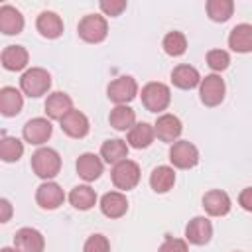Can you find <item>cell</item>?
<instances>
[{
  "mask_svg": "<svg viewBox=\"0 0 252 252\" xmlns=\"http://www.w3.org/2000/svg\"><path fill=\"white\" fill-rule=\"evenodd\" d=\"M63 201H65V191L55 181H43L35 189V203L43 211H55L63 205Z\"/></svg>",
  "mask_w": 252,
  "mask_h": 252,
  "instance_id": "11",
  "label": "cell"
},
{
  "mask_svg": "<svg viewBox=\"0 0 252 252\" xmlns=\"http://www.w3.org/2000/svg\"><path fill=\"white\" fill-rule=\"evenodd\" d=\"M224 94H226V85H224V81H222L220 75L211 73V75H205L201 79L199 98H201V102L205 106H209V108L219 106L224 100Z\"/></svg>",
  "mask_w": 252,
  "mask_h": 252,
  "instance_id": "6",
  "label": "cell"
},
{
  "mask_svg": "<svg viewBox=\"0 0 252 252\" xmlns=\"http://www.w3.org/2000/svg\"><path fill=\"white\" fill-rule=\"evenodd\" d=\"M108 122H110V126H112L114 130H118V132H128V130L136 124V112H134V108L128 106V104H118V106H114V108L110 110Z\"/></svg>",
  "mask_w": 252,
  "mask_h": 252,
  "instance_id": "29",
  "label": "cell"
},
{
  "mask_svg": "<svg viewBox=\"0 0 252 252\" xmlns=\"http://www.w3.org/2000/svg\"><path fill=\"white\" fill-rule=\"evenodd\" d=\"M43 108H45V114L49 120H61L67 112L73 110V98L63 91H55V93L47 94Z\"/></svg>",
  "mask_w": 252,
  "mask_h": 252,
  "instance_id": "18",
  "label": "cell"
},
{
  "mask_svg": "<svg viewBox=\"0 0 252 252\" xmlns=\"http://www.w3.org/2000/svg\"><path fill=\"white\" fill-rule=\"evenodd\" d=\"M228 47L236 53L252 51V24H236L228 33Z\"/></svg>",
  "mask_w": 252,
  "mask_h": 252,
  "instance_id": "27",
  "label": "cell"
},
{
  "mask_svg": "<svg viewBox=\"0 0 252 252\" xmlns=\"http://www.w3.org/2000/svg\"><path fill=\"white\" fill-rule=\"evenodd\" d=\"M169 161L175 169H191L199 163V150L189 140H177L169 146Z\"/></svg>",
  "mask_w": 252,
  "mask_h": 252,
  "instance_id": "8",
  "label": "cell"
},
{
  "mask_svg": "<svg viewBox=\"0 0 252 252\" xmlns=\"http://www.w3.org/2000/svg\"><path fill=\"white\" fill-rule=\"evenodd\" d=\"M128 150H130V146L126 144V140L110 138V140H104L102 142V146H100V158H102L104 163L116 165V163L128 159Z\"/></svg>",
  "mask_w": 252,
  "mask_h": 252,
  "instance_id": "25",
  "label": "cell"
},
{
  "mask_svg": "<svg viewBox=\"0 0 252 252\" xmlns=\"http://www.w3.org/2000/svg\"><path fill=\"white\" fill-rule=\"evenodd\" d=\"M35 30L39 32L41 37L57 39L63 33V20L59 14H55L51 10H43L35 20Z\"/></svg>",
  "mask_w": 252,
  "mask_h": 252,
  "instance_id": "20",
  "label": "cell"
},
{
  "mask_svg": "<svg viewBox=\"0 0 252 252\" xmlns=\"http://www.w3.org/2000/svg\"><path fill=\"white\" fill-rule=\"evenodd\" d=\"M77 33L87 43H100L108 35V22L100 14H87L79 20Z\"/></svg>",
  "mask_w": 252,
  "mask_h": 252,
  "instance_id": "4",
  "label": "cell"
},
{
  "mask_svg": "<svg viewBox=\"0 0 252 252\" xmlns=\"http://www.w3.org/2000/svg\"><path fill=\"white\" fill-rule=\"evenodd\" d=\"M126 6H128L126 0H102V2L98 4L100 12H102L104 16H110V18L120 16V14L126 10Z\"/></svg>",
  "mask_w": 252,
  "mask_h": 252,
  "instance_id": "35",
  "label": "cell"
},
{
  "mask_svg": "<svg viewBox=\"0 0 252 252\" xmlns=\"http://www.w3.org/2000/svg\"><path fill=\"white\" fill-rule=\"evenodd\" d=\"M189 242L185 238H173V236H167L161 246L158 248V252H189Z\"/></svg>",
  "mask_w": 252,
  "mask_h": 252,
  "instance_id": "36",
  "label": "cell"
},
{
  "mask_svg": "<svg viewBox=\"0 0 252 252\" xmlns=\"http://www.w3.org/2000/svg\"><path fill=\"white\" fill-rule=\"evenodd\" d=\"M213 238V222L207 217H193L185 226V240L195 246H205Z\"/></svg>",
  "mask_w": 252,
  "mask_h": 252,
  "instance_id": "13",
  "label": "cell"
},
{
  "mask_svg": "<svg viewBox=\"0 0 252 252\" xmlns=\"http://www.w3.org/2000/svg\"><path fill=\"white\" fill-rule=\"evenodd\" d=\"M238 205H240L244 211L252 213V187H244V189L240 191V195H238Z\"/></svg>",
  "mask_w": 252,
  "mask_h": 252,
  "instance_id": "37",
  "label": "cell"
},
{
  "mask_svg": "<svg viewBox=\"0 0 252 252\" xmlns=\"http://www.w3.org/2000/svg\"><path fill=\"white\" fill-rule=\"evenodd\" d=\"M142 104L146 110L156 112V114H163V110H167L169 102H171V91L165 83L159 81H150L142 87Z\"/></svg>",
  "mask_w": 252,
  "mask_h": 252,
  "instance_id": "3",
  "label": "cell"
},
{
  "mask_svg": "<svg viewBox=\"0 0 252 252\" xmlns=\"http://www.w3.org/2000/svg\"><path fill=\"white\" fill-rule=\"evenodd\" d=\"M26 20L22 16V12L10 4L0 6V32L4 35H18L24 32Z\"/></svg>",
  "mask_w": 252,
  "mask_h": 252,
  "instance_id": "19",
  "label": "cell"
},
{
  "mask_svg": "<svg viewBox=\"0 0 252 252\" xmlns=\"http://www.w3.org/2000/svg\"><path fill=\"white\" fill-rule=\"evenodd\" d=\"M106 96L116 106L132 102L138 96V83H136V79L130 77V75H122V77L112 79L108 83V87H106Z\"/></svg>",
  "mask_w": 252,
  "mask_h": 252,
  "instance_id": "7",
  "label": "cell"
},
{
  "mask_svg": "<svg viewBox=\"0 0 252 252\" xmlns=\"http://www.w3.org/2000/svg\"><path fill=\"white\" fill-rule=\"evenodd\" d=\"M205 61L219 75L220 71H226L228 69V65H230V53L224 51V49H209L207 55H205Z\"/></svg>",
  "mask_w": 252,
  "mask_h": 252,
  "instance_id": "33",
  "label": "cell"
},
{
  "mask_svg": "<svg viewBox=\"0 0 252 252\" xmlns=\"http://www.w3.org/2000/svg\"><path fill=\"white\" fill-rule=\"evenodd\" d=\"M24 108V93L16 87H2L0 89V114L6 118L18 116Z\"/></svg>",
  "mask_w": 252,
  "mask_h": 252,
  "instance_id": "22",
  "label": "cell"
},
{
  "mask_svg": "<svg viewBox=\"0 0 252 252\" xmlns=\"http://www.w3.org/2000/svg\"><path fill=\"white\" fill-rule=\"evenodd\" d=\"M32 171L43 179V181H51L53 177L59 175L61 171V156L57 150L41 146L32 154Z\"/></svg>",
  "mask_w": 252,
  "mask_h": 252,
  "instance_id": "1",
  "label": "cell"
},
{
  "mask_svg": "<svg viewBox=\"0 0 252 252\" xmlns=\"http://www.w3.org/2000/svg\"><path fill=\"white\" fill-rule=\"evenodd\" d=\"M10 217H12V203L6 197H2L0 199V222H8Z\"/></svg>",
  "mask_w": 252,
  "mask_h": 252,
  "instance_id": "38",
  "label": "cell"
},
{
  "mask_svg": "<svg viewBox=\"0 0 252 252\" xmlns=\"http://www.w3.org/2000/svg\"><path fill=\"white\" fill-rule=\"evenodd\" d=\"M140 177H142V171L134 159H124V161L112 165V169H110L112 185L122 193L134 189L140 183Z\"/></svg>",
  "mask_w": 252,
  "mask_h": 252,
  "instance_id": "5",
  "label": "cell"
},
{
  "mask_svg": "<svg viewBox=\"0 0 252 252\" xmlns=\"http://www.w3.org/2000/svg\"><path fill=\"white\" fill-rule=\"evenodd\" d=\"M59 126H61L63 134H67L69 138H75V140L85 138V136L89 134V130H91L89 118H87L81 110H77V108H73L71 112H67V114L59 120Z\"/></svg>",
  "mask_w": 252,
  "mask_h": 252,
  "instance_id": "14",
  "label": "cell"
},
{
  "mask_svg": "<svg viewBox=\"0 0 252 252\" xmlns=\"http://www.w3.org/2000/svg\"><path fill=\"white\" fill-rule=\"evenodd\" d=\"M0 252H20V250L18 248H12V246H4Z\"/></svg>",
  "mask_w": 252,
  "mask_h": 252,
  "instance_id": "39",
  "label": "cell"
},
{
  "mask_svg": "<svg viewBox=\"0 0 252 252\" xmlns=\"http://www.w3.org/2000/svg\"><path fill=\"white\" fill-rule=\"evenodd\" d=\"M51 89V75L43 67H30L20 77V91L30 98H39Z\"/></svg>",
  "mask_w": 252,
  "mask_h": 252,
  "instance_id": "2",
  "label": "cell"
},
{
  "mask_svg": "<svg viewBox=\"0 0 252 252\" xmlns=\"http://www.w3.org/2000/svg\"><path fill=\"white\" fill-rule=\"evenodd\" d=\"M75 169H77V175H79L83 181L91 183V181H96V179L102 175V171H104V161H102L100 156H96V154H93V152H85V154H81V156L77 158Z\"/></svg>",
  "mask_w": 252,
  "mask_h": 252,
  "instance_id": "12",
  "label": "cell"
},
{
  "mask_svg": "<svg viewBox=\"0 0 252 252\" xmlns=\"http://www.w3.org/2000/svg\"><path fill=\"white\" fill-rule=\"evenodd\" d=\"M161 47L163 51L169 55V57H181L185 51H187V37L183 32H167L163 35V41H161Z\"/></svg>",
  "mask_w": 252,
  "mask_h": 252,
  "instance_id": "32",
  "label": "cell"
},
{
  "mask_svg": "<svg viewBox=\"0 0 252 252\" xmlns=\"http://www.w3.org/2000/svg\"><path fill=\"white\" fill-rule=\"evenodd\" d=\"M230 207L232 201L222 189H211L203 195V209L209 217H224L230 213Z\"/></svg>",
  "mask_w": 252,
  "mask_h": 252,
  "instance_id": "16",
  "label": "cell"
},
{
  "mask_svg": "<svg viewBox=\"0 0 252 252\" xmlns=\"http://www.w3.org/2000/svg\"><path fill=\"white\" fill-rule=\"evenodd\" d=\"M67 199H69L71 207L77 209V211H89V209H93V207L96 205V201H98L96 191H94L89 183H83V185L73 187V189L69 191Z\"/></svg>",
  "mask_w": 252,
  "mask_h": 252,
  "instance_id": "26",
  "label": "cell"
},
{
  "mask_svg": "<svg viewBox=\"0 0 252 252\" xmlns=\"http://www.w3.org/2000/svg\"><path fill=\"white\" fill-rule=\"evenodd\" d=\"M0 61H2V67L6 71H24L30 63V53L24 45H6L2 49V55H0Z\"/></svg>",
  "mask_w": 252,
  "mask_h": 252,
  "instance_id": "21",
  "label": "cell"
},
{
  "mask_svg": "<svg viewBox=\"0 0 252 252\" xmlns=\"http://www.w3.org/2000/svg\"><path fill=\"white\" fill-rule=\"evenodd\" d=\"M175 185V167L171 165H158L150 173V187L156 193H167Z\"/></svg>",
  "mask_w": 252,
  "mask_h": 252,
  "instance_id": "28",
  "label": "cell"
},
{
  "mask_svg": "<svg viewBox=\"0 0 252 252\" xmlns=\"http://www.w3.org/2000/svg\"><path fill=\"white\" fill-rule=\"evenodd\" d=\"M201 79L203 77L199 75V71L189 63H181L171 71V83H173V87H177L181 91H191V89L199 87Z\"/></svg>",
  "mask_w": 252,
  "mask_h": 252,
  "instance_id": "24",
  "label": "cell"
},
{
  "mask_svg": "<svg viewBox=\"0 0 252 252\" xmlns=\"http://www.w3.org/2000/svg\"><path fill=\"white\" fill-rule=\"evenodd\" d=\"M234 14V2L232 0H209L207 2V16L211 22L224 24Z\"/></svg>",
  "mask_w": 252,
  "mask_h": 252,
  "instance_id": "30",
  "label": "cell"
},
{
  "mask_svg": "<svg viewBox=\"0 0 252 252\" xmlns=\"http://www.w3.org/2000/svg\"><path fill=\"white\" fill-rule=\"evenodd\" d=\"M98 207L106 219H122L128 213V199L122 191H108L100 197Z\"/></svg>",
  "mask_w": 252,
  "mask_h": 252,
  "instance_id": "17",
  "label": "cell"
},
{
  "mask_svg": "<svg viewBox=\"0 0 252 252\" xmlns=\"http://www.w3.org/2000/svg\"><path fill=\"white\" fill-rule=\"evenodd\" d=\"M83 252H110V242L104 234H91L85 240Z\"/></svg>",
  "mask_w": 252,
  "mask_h": 252,
  "instance_id": "34",
  "label": "cell"
},
{
  "mask_svg": "<svg viewBox=\"0 0 252 252\" xmlns=\"http://www.w3.org/2000/svg\"><path fill=\"white\" fill-rule=\"evenodd\" d=\"M53 134V124L49 118L43 116H35L32 120H28L22 128V136L28 144L32 146H43Z\"/></svg>",
  "mask_w": 252,
  "mask_h": 252,
  "instance_id": "9",
  "label": "cell"
},
{
  "mask_svg": "<svg viewBox=\"0 0 252 252\" xmlns=\"http://www.w3.org/2000/svg\"><path fill=\"white\" fill-rule=\"evenodd\" d=\"M154 132H156V138L159 142H165V144H173L179 140L181 132H183V124L181 120L175 116V114H169V112H163L158 116V120L154 122Z\"/></svg>",
  "mask_w": 252,
  "mask_h": 252,
  "instance_id": "10",
  "label": "cell"
},
{
  "mask_svg": "<svg viewBox=\"0 0 252 252\" xmlns=\"http://www.w3.org/2000/svg\"><path fill=\"white\" fill-rule=\"evenodd\" d=\"M14 248H18L20 252H43L45 238L37 228L24 226L14 234Z\"/></svg>",
  "mask_w": 252,
  "mask_h": 252,
  "instance_id": "15",
  "label": "cell"
},
{
  "mask_svg": "<svg viewBox=\"0 0 252 252\" xmlns=\"http://www.w3.org/2000/svg\"><path fill=\"white\" fill-rule=\"evenodd\" d=\"M24 156V142L16 136H2L0 140V158L6 163H14Z\"/></svg>",
  "mask_w": 252,
  "mask_h": 252,
  "instance_id": "31",
  "label": "cell"
},
{
  "mask_svg": "<svg viewBox=\"0 0 252 252\" xmlns=\"http://www.w3.org/2000/svg\"><path fill=\"white\" fill-rule=\"evenodd\" d=\"M154 140H156L154 124H148V122H136V124L126 132V144H128L130 148H134V150L150 148Z\"/></svg>",
  "mask_w": 252,
  "mask_h": 252,
  "instance_id": "23",
  "label": "cell"
}]
</instances>
